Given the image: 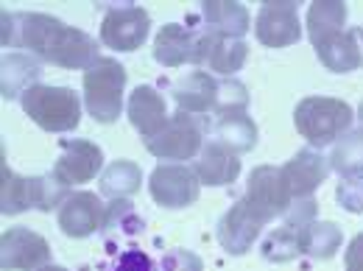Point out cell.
<instances>
[{"mask_svg": "<svg viewBox=\"0 0 363 271\" xmlns=\"http://www.w3.org/2000/svg\"><path fill=\"white\" fill-rule=\"evenodd\" d=\"M14 31H20L17 45L28 48L45 62L67 67V70L90 67L98 59V48L92 43V37L48 14H17L14 17L3 11V45L14 43Z\"/></svg>", "mask_w": 363, "mask_h": 271, "instance_id": "6da1fadb", "label": "cell"}, {"mask_svg": "<svg viewBox=\"0 0 363 271\" xmlns=\"http://www.w3.org/2000/svg\"><path fill=\"white\" fill-rule=\"evenodd\" d=\"M23 109L26 115L43 126L45 132H70L82 121V104L79 95L67 87H43L34 84L23 92Z\"/></svg>", "mask_w": 363, "mask_h": 271, "instance_id": "7a4b0ae2", "label": "cell"}, {"mask_svg": "<svg viewBox=\"0 0 363 271\" xmlns=\"http://www.w3.org/2000/svg\"><path fill=\"white\" fill-rule=\"evenodd\" d=\"M126 70L115 59H95L84 73V101L95 121L112 123L123 106Z\"/></svg>", "mask_w": 363, "mask_h": 271, "instance_id": "3957f363", "label": "cell"}, {"mask_svg": "<svg viewBox=\"0 0 363 271\" xmlns=\"http://www.w3.org/2000/svg\"><path fill=\"white\" fill-rule=\"evenodd\" d=\"M294 121H296L299 135L305 137L311 145H327L350 129L352 109H350V104H344L338 98L313 95V98H305L296 106Z\"/></svg>", "mask_w": 363, "mask_h": 271, "instance_id": "277c9868", "label": "cell"}, {"mask_svg": "<svg viewBox=\"0 0 363 271\" xmlns=\"http://www.w3.org/2000/svg\"><path fill=\"white\" fill-rule=\"evenodd\" d=\"M50 260V246L43 235L14 226L0 238V266L3 271H34Z\"/></svg>", "mask_w": 363, "mask_h": 271, "instance_id": "5b68a950", "label": "cell"}, {"mask_svg": "<svg viewBox=\"0 0 363 271\" xmlns=\"http://www.w3.org/2000/svg\"><path fill=\"white\" fill-rule=\"evenodd\" d=\"M145 145L160 160H190L201 148V129L193 123L190 115L179 112L168 118V123L151 140H145Z\"/></svg>", "mask_w": 363, "mask_h": 271, "instance_id": "8992f818", "label": "cell"}, {"mask_svg": "<svg viewBox=\"0 0 363 271\" xmlns=\"http://www.w3.org/2000/svg\"><path fill=\"white\" fill-rule=\"evenodd\" d=\"M266 221H269V216L260 207H255L249 199H240L221 219L218 240H221V246L227 249L229 255H243L255 243V238L260 235Z\"/></svg>", "mask_w": 363, "mask_h": 271, "instance_id": "52a82bcc", "label": "cell"}, {"mask_svg": "<svg viewBox=\"0 0 363 271\" xmlns=\"http://www.w3.org/2000/svg\"><path fill=\"white\" fill-rule=\"evenodd\" d=\"M148 26H151L148 11H143L140 6H123L104 17L101 40L104 45L115 48V50H135L145 43Z\"/></svg>", "mask_w": 363, "mask_h": 271, "instance_id": "ba28073f", "label": "cell"}, {"mask_svg": "<svg viewBox=\"0 0 363 271\" xmlns=\"http://www.w3.org/2000/svg\"><path fill=\"white\" fill-rule=\"evenodd\" d=\"M302 37L299 28V14L296 3L291 0H277L266 3L257 14V40L269 48H288Z\"/></svg>", "mask_w": 363, "mask_h": 271, "instance_id": "9c48e42d", "label": "cell"}, {"mask_svg": "<svg viewBox=\"0 0 363 271\" xmlns=\"http://www.w3.org/2000/svg\"><path fill=\"white\" fill-rule=\"evenodd\" d=\"M148 187L162 207H187L199 199V177L184 165H160L151 174Z\"/></svg>", "mask_w": 363, "mask_h": 271, "instance_id": "30bf717a", "label": "cell"}, {"mask_svg": "<svg viewBox=\"0 0 363 271\" xmlns=\"http://www.w3.org/2000/svg\"><path fill=\"white\" fill-rule=\"evenodd\" d=\"M104 219H106V210L95 193H73L62 201V210H59V226L70 238L92 235L95 229L104 226Z\"/></svg>", "mask_w": 363, "mask_h": 271, "instance_id": "8fae6325", "label": "cell"}, {"mask_svg": "<svg viewBox=\"0 0 363 271\" xmlns=\"http://www.w3.org/2000/svg\"><path fill=\"white\" fill-rule=\"evenodd\" d=\"M246 43H240L238 37L227 34H216L207 31L204 37H199V50H196V65H207L210 70L232 76L235 70H240V65L246 62Z\"/></svg>", "mask_w": 363, "mask_h": 271, "instance_id": "7c38bea8", "label": "cell"}, {"mask_svg": "<svg viewBox=\"0 0 363 271\" xmlns=\"http://www.w3.org/2000/svg\"><path fill=\"white\" fill-rule=\"evenodd\" d=\"M104 165V157H101V148L92 145L87 140H73L65 145V154L59 157L56 168H53V177L62 182L65 187L67 184H82V182H90Z\"/></svg>", "mask_w": 363, "mask_h": 271, "instance_id": "4fadbf2b", "label": "cell"}, {"mask_svg": "<svg viewBox=\"0 0 363 271\" xmlns=\"http://www.w3.org/2000/svg\"><path fill=\"white\" fill-rule=\"evenodd\" d=\"M255 207H260L269 219H274L277 213H282V210H288V204H291V190H288V182L282 177V168H269V165H263V168H257V171H252V177H249V196H246Z\"/></svg>", "mask_w": 363, "mask_h": 271, "instance_id": "5bb4252c", "label": "cell"}, {"mask_svg": "<svg viewBox=\"0 0 363 271\" xmlns=\"http://www.w3.org/2000/svg\"><path fill=\"white\" fill-rule=\"evenodd\" d=\"M218 87L213 76L201 73V70H193L187 73L184 79H179L174 84V98L179 104V112L184 115H201V112H210L218 106Z\"/></svg>", "mask_w": 363, "mask_h": 271, "instance_id": "9a60e30c", "label": "cell"}, {"mask_svg": "<svg viewBox=\"0 0 363 271\" xmlns=\"http://www.w3.org/2000/svg\"><path fill=\"white\" fill-rule=\"evenodd\" d=\"M330 165L324 162V157L316 151H299L294 160H288V165L282 168V177L288 182V190L294 199L311 196L321 182L327 179Z\"/></svg>", "mask_w": 363, "mask_h": 271, "instance_id": "2e32d148", "label": "cell"}, {"mask_svg": "<svg viewBox=\"0 0 363 271\" xmlns=\"http://www.w3.org/2000/svg\"><path fill=\"white\" fill-rule=\"evenodd\" d=\"M28 207H40V177L23 179L6 165V154L0 162V210L3 216H17Z\"/></svg>", "mask_w": 363, "mask_h": 271, "instance_id": "e0dca14e", "label": "cell"}, {"mask_svg": "<svg viewBox=\"0 0 363 271\" xmlns=\"http://www.w3.org/2000/svg\"><path fill=\"white\" fill-rule=\"evenodd\" d=\"M129 121L145 140L157 135L165 123H168V112H165V101L154 87H137L129 98Z\"/></svg>", "mask_w": 363, "mask_h": 271, "instance_id": "ac0fdd59", "label": "cell"}, {"mask_svg": "<svg viewBox=\"0 0 363 271\" xmlns=\"http://www.w3.org/2000/svg\"><path fill=\"white\" fill-rule=\"evenodd\" d=\"M238 174H240V160L235 157V151L227 148L224 143H210L201 151L199 162H196V177H199V182L213 184V187L232 184V182L238 179Z\"/></svg>", "mask_w": 363, "mask_h": 271, "instance_id": "d6986e66", "label": "cell"}, {"mask_svg": "<svg viewBox=\"0 0 363 271\" xmlns=\"http://www.w3.org/2000/svg\"><path fill=\"white\" fill-rule=\"evenodd\" d=\"M196 50H199V37H193L187 28H182L177 23H168L154 43V59L165 67H179L184 62H196Z\"/></svg>", "mask_w": 363, "mask_h": 271, "instance_id": "ffe728a7", "label": "cell"}, {"mask_svg": "<svg viewBox=\"0 0 363 271\" xmlns=\"http://www.w3.org/2000/svg\"><path fill=\"white\" fill-rule=\"evenodd\" d=\"M316 53L333 73H350V70L363 65L361 45H358V34L355 31H347V34L341 31V34L318 43Z\"/></svg>", "mask_w": 363, "mask_h": 271, "instance_id": "44dd1931", "label": "cell"}, {"mask_svg": "<svg viewBox=\"0 0 363 271\" xmlns=\"http://www.w3.org/2000/svg\"><path fill=\"white\" fill-rule=\"evenodd\" d=\"M347 20V6L338 0H324V3H313L308 11V34L313 40V45L341 34V26Z\"/></svg>", "mask_w": 363, "mask_h": 271, "instance_id": "7402d4cb", "label": "cell"}, {"mask_svg": "<svg viewBox=\"0 0 363 271\" xmlns=\"http://www.w3.org/2000/svg\"><path fill=\"white\" fill-rule=\"evenodd\" d=\"M216 135L221 137V143L232 151H249L257 143V129L243 109L240 112H218Z\"/></svg>", "mask_w": 363, "mask_h": 271, "instance_id": "603a6c76", "label": "cell"}, {"mask_svg": "<svg viewBox=\"0 0 363 271\" xmlns=\"http://www.w3.org/2000/svg\"><path fill=\"white\" fill-rule=\"evenodd\" d=\"M204 20L213 26L216 34H227V37H240L249 31V11L240 3H204Z\"/></svg>", "mask_w": 363, "mask_h": 271, "instance_id": "cb8c5ba5", "label": "cell"}, {"mask_svg": "<svg viewBox=\"0 0 363 271\" xmlns=\"http://www.w3.org/2000/svg\"><path fill=\"white\" fill-rule=\"evenodd\" d=\"M338 246H341V232L330 221H313L302 229V252H308L313 258L327 260L335 255Z\"/></svg>", "mask_w": 363, "mask_h": 271, "instance_id": "d4e9b609", "label": "cell"}, {"mask_svg": "<svg viewBox=\"0 0 363 271\" xmlns=\"http://www.w3.org/2000/svg\"><path fill=\"white\" fill-rule=\"evenodd\" d=\"M40 76V67L26 56H6L3 59V95L14 98L17 92L34 87V79Z\"/></svg>", "mask_w": 363, "mask_h": 271, "instance_id": "484cf974", "label": "cell"}, {"mask_svg": "<svg viewBox=\"0 0 363 271\" xmlns=\"http://www.w3.org/2000/svg\"><path fill=\"white\" fill-rule=\"evenodd\" d=\"M137 187H140V168L135 162L118 160L104 171L101 190L109 193V196H129V193H135Z\"/></svg>", "mask_w": 363, "mask_h": 271, "instance_id": "4316f807", "label": "cell"}, {"mask_svg": "<svg viewBox=\"0 0 363 271\" xmlns=\"http://www.w3.org/2000/svg\"><path fill=\"white\" fill-rule=\"evenodd\" d=\"M302 229L305 226H294V224H285L282 229H277L272 238L266 240L263 255L269 260H277V263H285V260L296 258L302 252Z\"/></svg>", "mask_w": 363, "mask_h": 271, "instance_id": "83f0119b", "label": "cell"}, {"mask_svg": "<svg viewBox=\"0 0 363 271\" xmlns=\"http://www.w3.org/2000/svg\"><path fill=\"white\" fill-rule=\"evenodd\" d=\"M333 168L341 174H361L363 171V129L341 137V143L333 151Z\"/></svg>", "mask_w": 363, "mask_h": 271, "instance_id": "f1b7e54d", "label": "cell"}, {"mask_svg": "<svg viewBox=\"0 0 363 271\" xmlns=\"http://www.w3.org/2000/svg\"><path fill=\"white\" fill-rule=\"evenodd\" d=\"M338 201H341L350 213H361L363 210V171L361 174H350L347 179L338 184Z\"/></svg>", "mask_w": 363, "mask_h": 271, "instance_id": "f546056e", "label": "cell"}, {"mask_svg": "<svg viewBox=\"0 0 363 271\" xmlns=\"http://www.w3.org/2000/svg\"><path fill=\"white\" fill-rule=\"evenodd\" d=\"M115 271H160V269H157V263H154L145 252H140V249H129V252H123V255H121V260H118Z\"/></svg>", "mask_w": 363, "mask_h": 271, "instance_id": "4dcf8cb0", "label": "cell"}, {"mask_svg": "<svg viewBox=\"0 0 363 271\" xmlns=\"http://www.w3.org/2000/svg\"><path fill=\"white\" fill-rule=\"evenodd\" d=\"M165 271H201V263L190 252H174L165 260Z\"/></svg>", "mask_w": 363, "mask_h": 271, "instance_id": "1f68e13d", "label": "cell"}, {"mask_svg": "<svg viewBox=\"0 0 363 271\" xmlns=\"http://www.w3.org/2000/svg\"><path fill=\"white\" fill-rule=\"evenodd\" d=\"M347 271H363V232L355 235V240L347 249Z\"/></svg>", "mask_w": 363, "mask_h": 271, "instance_id": "d6a6232c", "label": "cell"}, {"mask_svg": "<svg viewBox=\"0 0 363 271\" xmlns=\"http://www.w3.org/2000/svg\"><path fill=\"white\" fill-rule=\"evenodd\" d=\"M40 271H65V269H62V266H43Z\"/></svg>", "mask_w": 363, "mask_h": 271, "instance_id": "836d02e7", "label": "cell"}, {"mask_svg": "<svg viewBox=\"0 0 363 271\" xmlns=\"http://www.w3.org/2000/svg\"><path fill=\"white\" fill-rule=\"evenodd\" d=\"M361 121H363V104H361Z\"/></svg>", "mask_w": 363, "mask_h": 271, "instance_id": "e575fe53", "label": "cell"}]
</instances>
